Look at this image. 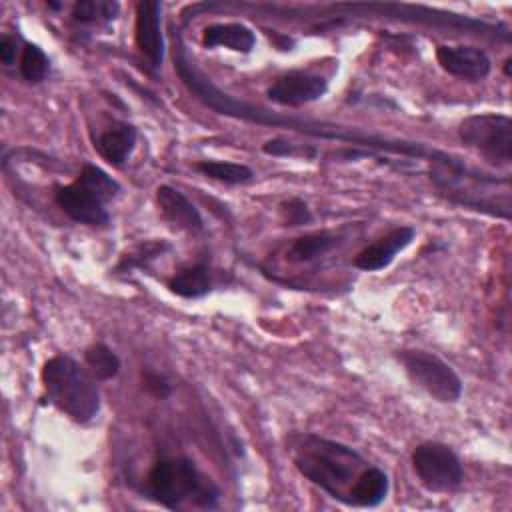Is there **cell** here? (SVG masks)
Segmentation results:
<instances>
[{"instance_id": "6da1fadb", "label": "cell", "mask_w": 512, "mask_h": 512, "mask_svg": "<svg viewBox=\"0 0 512 512\" xmlns=\"http://www.w3.org/2000/svg\"><path fill=\"white\" fill-rule=\"evenodd\" d=\"M290 452L294 466L304 478L320 486L334 500L348 504L350 488L366 468L354 448L316 434H304L294 438Z\"/></svg>"}, {"instance_id": "7a4b0ae2", "label": "cell", "mask_w": 512, "mask_h": 512, "mask_svg": "<svg viewBox=\"0 0 512 512\" xmlns=\"http://www.w3.org/2000/svg\"><path fill=\"white\" fill-rule=\"evenodd\" d=\"M142 494L156 504L178 510L184 502L200 508H216L220 490L190 458H162L146 474Z\"/></svg>"}, {"instance_id": "3957f363", "label": "cell", "mask_w": 512, "mask_h": 512, "mask_svg": "<svg viewBox=\"0 0 512 512\" xmlns=\"http://www.w3.org/2000/svg\"><path fill=\"white\" fill-rule=\"evenodd\" d=\"M96 378L74 358L58 354L42 366V386L48 402L76 424L92 422L100 412Z\"/></svg>"}, {"instance_id": "277c9868", "label": "cell", "mask_w": 512, "mask_h": 512, "mask_svg": "<svg viewBox=\"0 0 512 512\" xmlns=\"http://www.w3.org/2000/svg\"><path fill=\"white\" fill-rule=\"evenodd\" d=\"M120 184L100 166L86 164L74 182L56 186L54 200L58 208L74 222L104 226L110 220L106 204L116 198Z\"/></svg>"}, {"instance_id": "5b68a950", "label": "cell", "mask_w": 512, "mask_h": 512, "mask_svg": "<svg viewBox=\"0 0 512 512\" xmlns=\"http://www.w3.org/2000/svg\"><path fill=\"white\" fill-rule=\"evenodd\" d=\"M398 362L406 376L438 402L452 404L462 396V380L440 356L426 350H398Z\"/></svg>"}, {"instance_id": "8992f818", "label": "cell", "mask_w": 512, "mask_h": 512, "mask_svg": "<svg viewBox=\"0 0 512 512\" xmlns=\"http://www.w3.org/2000/svg\"><path fill=\"white\" fill-rule=\"evenodd\" d=\"M458 136L492 164L512 162V120L506 114H472L460 122Z\"/></svg>"}, {"instance_id": "52a82bcc", "label": "cell", "mask_w": 512, "mask_h": 512, "mask_svg": "<svg viewBox=\"0 0 512 512\" xmlns=\"http://www.w3.org/2000/svg\"><path fill=\"white\" fill-rule=\"evenodd\" d=\"M412 470L430 492H450L462 484L464 468L456 452L442 442H422L412 450Z\"/></svg>"}, {"instance_id": "ba28073f", "label": "cell", "mask_w": 512, "mask_h": 512, "mask_svg": "<svg viewBox=\"0 0 512 512\" xmlns=\"http://www.w3.org/2000/svg\"><path fill=\"white\" fill-rule=\"evenodd\" d=\"M328 90V82L310 72L292 70L278 76L266 90L268 100L280 106H302L322 98Z\"/></svg>"}, {"instance_id": "9c48e42d", "label": "cell", "mask_w": 512, "mask_h": 512, "mask_svg": "<svg viewBox=\"0 0 512 512\" xmlns=\"http://www.w3.org/2000/svg\"><path fill=\"white\" fill-rule=\"evenodd\" d=\"M436 60L444 72L468 82H480L492 70L488 54L476 46L442 44L436 48Z\"/></svg>"}, {"instance_id": "30bf717a", "label": "cell", "mask_w": 512, "mask_h": 512, "mask_svg": "<svg viewBox=\"0 0 512 512\" xmlns=\"http://www.w3.org/2000/svg\"><path fill=\"white\" fill-rule=\"evenodd\" d=\"M134 40L144 58L158 68L164 58V38L160 28V4L154 0H140L136 4Z\"/></svg>"}, {"instance_id": "8fae6325", "label": "cell", "mask_w": 512, "mask_h": 512, "mask_svg": "<svg viewBox=\"0 0 512 512\" xmlns=\"http://www.w3.org/2000/svg\"><path fill=\"white\" fill-rule=\"evenodd\" d=\"M414 234L416 230L412 226H400V228H394L392 232H388L386 236H382L378 242L366 246L364 250H360L352 264L358 268V270H364V272H378V270H384L386 266H390V262L394 260V256L398 252H402L412 240H414Z\"/></svg>"}, {"instance_id": "7c38bea8", "label": "cell", "mask_w": 512, "mask_h": 512, "mask_svg": "<svg viewBox=\"0 0 512 512\" xmlns=\"http://www.w3.org/2000/svg\"><path fill=\"white\" fill-rule=\"evenodd\" d=\"M156 202L162 216L176 228L198 234L204 230V220L198 208L174 186L162 184L156 188Z\"/></svg>"}, {"instance_id": "4fadbf2b", "label": "cell", "mask_w": 512, "mask_h": 512, "mask_svg": "<svg viewBox=\"0 0 512 512\" xmlns=\"http://www.w3.org/2000/svg\"><path fill=\"white\" fill-rule=\"evenodd\" d=\"M138 132L128 122H114L94 138V150L112 166H122L132 154Z\"/></svg>"}, {"instance_id": "5bb4252c", "label": "cell", "mask_w": 512, "mask_h": 512, "mask_svg": "<svg viewBox=\"0 0 512 512\" xmlns=\"http://www.w3.org/2000/svg\"><path fill=\"white\" fill-rule=\"evenodd\" d=\"M388 488H390V482L386 472L376 466H366L350 488L348 506L374 508L380 502H384Z\"/></svg>"}, {"instance_id": "9a60e30c", "label": "cell", "mask_w": 512, "mask_h": 512, "mask_svg": "<svg viewBox=\"0 0 512 512\" xmlns=\"http://www.w3.org/2000/svg\"><path fill=\"white\" fill-rule=\"evenodd\" d=\"M256 44L254 32L238 22H226V24H210L202 30V46L216 48L224 46L234 52L248 54Z\"/></svg>"}, {"instance_id": "2e32d148", "label": "cell", "mask_w": 512, "mask_h": 512, "mask_svg": "<svg viewBox=\"0 0 512 512\" xmlns=\"http://www.w3.org/2000/svg\"><path fill=\"white\" fill-rule=\"evenodd\" d=\"M168 288L172 294L182 298H202L212 290V274L208 266L196 264L176 272L168 280Z\"/></svg>"}, {"instance_id": "e0dca14e", "label": "cell", "mask_w": 512, "mask_h": 512, "mask_svg": "<svg viewBox=\"0 0 512 512\" xmlns=\"http://www.w3.org/2000/svg\"><path fill=\"white\" fill-rule=\"evenodd\" d=\"M336 244H338V238L330 232L306 234V236L296 238L290 244L286 258L290 262H310V260H316L318 256H324L326 252H330Z\"/></svg>"}, {"instance_id": "ac0fdd59", "label": "cell", "mask_w": 512, "mask_h": 512, "mask_svg": "<svg viewBox=\"0 0 512 512\" xmlns=\"http://www.w3.org/2000/svg\"><path fill=\"white\" fill-rule=\"evenodd\" d=\"M84 366L96 380L102 382L118 376L122 362L110 346L96 342L84 350Z\"/></svg>"}, {"instance_id": "d6986e66", "label": "cell", "mask_w": 512, "mask_h": 512, "mask_svg": "<svg viewBox=\"0 0 512 512\" xmlns=\"http://www.w3.org/2000/svg\"><path fill=\"white\" fill-rule=\"evenodd\" d=\"M206 178L224 182V184H246L254 178L252 168L238 162H224V160H200L194 166Z\"/></svg>"}, {"instance_id": "ffe728a7", "label": "cell", "mask_w": 512, "mask_h": 512, "mask_svg": "<svg viewBox=\"0 0 512 512\" xmlns=\"http://www.w3.org/2000/svg\"><path fill=\"white\" fill-rule=\"evenodd\" d=\"M170 248L168 242L164 240H146L124 252L116 264V272H132L138 268H146L152 260L162 256Z\"/></svg>"}, {"instance_id": "44dd1931", "label": "cell", "mask_w": 512, "mask_h": 512, "mask_svg": "<svg viewBox=\"0 0 512 512\" xmlns=\"http://www.w3.org/2000/svg\"><path fill=\"white\" fill-rule=\"evenodd\" d=\"M120 4L110 0H80L72 6V18L80 24H106L118 16Z\"/></svg>"}, {"instance_id": "7402d4cb", "label": "cell", "mask_w": 512, "mask_h": 512, "mask_svg": "<svg viewBox=\"0 0 512 512\" xmlns=\"http://www.w3.org/2000/svg\"><path fill=\"white\" fill-rule=\"evenodd\" d=\"M20 74L26 82L38 84L42 82L50 72V60L46 52L36 44H24L20 54Z\"/></svg>"}, {"instance_id": "603a6c76", "label": "cell", "mask_w": 512, "mask_h": 512, "mask_svg": "<svg viewBox=\"0 0 512 512\" xmlns=\"http://www.w3.org/2000/svg\"><path fill=\"white\" fill-rule=\"evenodd\" d=\"M278 212L284 226H306L312 222V212L308 204L300 198H290L280 202Z\"/></svg>"}, {"instance_id": "cb8c5ba5", "label": "cell", "mask_w": 512, "mask_h": 512, "mask_svg": "<svg viewBox=\"0 0 512 512\" xmlns=\"http://www.w3.org/2000/svg\"><path fill=\"white\" fill-rule=\"evenodd\" d=\"M142 388L156 400H166L174 390L172 382L164 374L150 370V368L142 370Z\"/></svg>"}, {"instance_id": "d4e9b609", "label": "cell", "mask_w": 512, "mask_h": 512, "mask_svg": "<svg viewBox=\"0 0 512 512\" xmlns=\"http://www.w3.org/2000/svg\"><path fill=\"white\" fill-rule=\"evenodd\" d=\"M22 54V48H20V42L18 38L10 36V34H4L0 38V62L4 66H12L16 62V56Z\"/></svg>"}, {"instance_id": "484cf974", "label": "cell", "mask_w": 512, "mask_h": 512, "mask_svg": "<svg viewBox=\"0 0 512 512\" xmlns=\"http://www.w3.org/2000/svg\"><path fill=\"white\" fill-rule=\"evenodd\" d=\"M504 72L510 74V58H506V62H504Z\"/></svg>"}]
</instances>
